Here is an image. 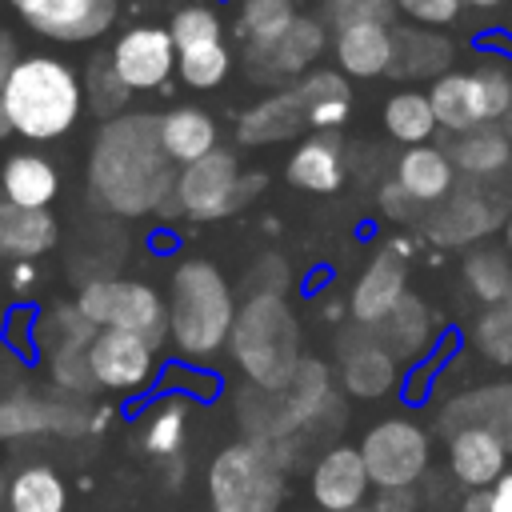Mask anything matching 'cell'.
<instances>
[{
	"mask_svg": "<svg viewBox=\"0 0 512 512\" xmlns=\"http://www.w3.org/2000/svg\"><path fill=\"white\" fill-rule=\"evenodd\" d=\"M176 164L160 144V112L128 108L104 120L88 148V192L100 212L120 220L156 216L176 192Z\"/></svg>",
	"mask_w": 512,
	"mask_h": 512,
	"instance_id": "obj_1",
	"label": "cell"
},
{
	"mask_svg": "<svg viewBox=\"0 0 512 512\" xmlns=\"http://www.w3.org/2000/svg\"><path fill=\"white\" fill-rule=\"evenodd\" d=\"M168 344L180 360L204 364L228 352L240 312L232 280L208 256H180L168 272Z\"/></svg>",
	"mask_w": 512,
	"mask_h": 512,
	"instance_id": "obj_2",
	"label": "cell"
},
{
	"mask_svg": "<svg viewBox=\"0 0 512 512\" xmlns=\"http://www.w3.org/2000/svg\"><path fill=\"white\" fill-rule=\"evenodd\" d=\"M0 108L8 116L12 136L28 144L64 140L88 112L84 76L64 56L24 52L0 84Z\"/></svg>",
	"mask_w": 512,
	"mask_h": 512,
	"instance_id": "obj_3",
	"label": "cell"
},
{
	"mask_svg": "<svg viewBox=\"0 0 512 512\" xmlns=\"http://www.w3.org/2000/svg\"><path fill=\"white\" fill-rule=\"evenodd\" d=\"M228 356L252 388L280 392L296 380L304 364V332L284 292H248L240 300Z\"/></svg>",
	"mask_w": 512,
	"mask_h": 512,
	"instance_id": "obj_4",
	"label": "cell"
},
{
	"mask_svg": "<svg viewBox=\"0 0 512 512\" xmlns=\"http://www.w3.org/2000/svg\"><path fill=\"white\" fill-rule=\"evenodd\" d=\"M204 488L212 512H280L288 496V456L264 440L240 436L212 456Z\"/></svg>",
	"mask_w": 512,
	"mask_h": 512,
	"instance_id": "obj_5",
	"label": "cell"
},
{
	"mask_svg": "<svg viewBox=\"0 0 512 512\" xmlns=\"http://www.w3.org/2000/svg\"><path fill=\"white\" fill-rule=\"evenodd\" d=\"M428 100L440 132L460 136L484 124H504L512 104V72L504 60H480L472 68H448L428 84Z\"/></svg>",
	"mask_w": 512,
	"mask_h": 512,
	"instance_id": "obj_6",
	"label": "cell"
},
{
	"mask_svg": "<svg viewBox=\"0 0 512 512\" xmlns=\"http://www.w3.org/2000/svg\"><path fill=\"white\" fill-rule=\"evenodd\" d=\"M76 304L96 328L136 332L156 348L168 344V296L140 276H92L80 284Z\"/></svg>",
	"mask_w": 512,
	"mask_h": 512,
	"instance_id": "obj_7",
	"label": "cell"
},
{
	"mask_svg": "<svg viewBox=\"0 0 512 512\" xmlns=\"http://www.w3.org/2000/svg\"><path fill=\"white\" fill-rule=\"evenodd\" d=\"M260 188H264V172H244L232 148H216L212 156L176 172L172 200L180 204L184 220L212 224V220H224V216L240 212Z\"/></svg>",
	"mask_w": 512,
	"mask_h": 512,
	"instance_id": "obj_8",
	"label": "cell"
},
{
	"mask_svg": "<svg viewBox=\"0 0 512 512\" xmlns=\"http://www.w3.org/2000/svg\"><path fill=\"white\" fill-rule=\"evenodd\" d=\"M360 456L376 492L416 488L432 464V432L412 416H384L360 436Z\"/></svg>",
	"mask_w": 512,
	"mask_h": 512,
	"instance_id": "obj_9",
	"label": "cell"
},
{
	"mask_svg": "<svg viewBox=\"0 0 512 512\" xmlns=\"http://www.w3.org/2000/svg\"><path fill=\"white\" fill-rule=\"evenodd\" d=\"M508 220V196L496 184H468L460 180L436 208L424 212L420 228L436 248H476Z\"/></svg>",
	"mask_w": 512,
	"mask_h": 512,
	"instance_id": "obj_10",
	"label": "cell"
},
{
	"mask_svg": "<svg viewBox=\"0 0 512 512\" xmlns=\"http://www.w3.org/2000/svg\"><path fill=\"white\" fill-rule=\"evenodd\" d=\"M332 52V32L316 12H300L288 32H280L268 44H248L244 48V72L260 88H288L312 68H320V56Z\"/></svg>",
	"mask_w": 512,
	"mask_h": 512,
	"instance_id": "obj_11",
	"label": "cell"
},
{
	"mask_svg": "<svg viewBox=\"0 0 512 512\" xmlns=\"http://www.w3.org/2000/svg\"><path fill=\"white\" fill-rule=\"evenodd\" d=\"M88 364L96 392H112V396H144L164 376L160 348L120 328H96L88 344Z\"/></svg>",
	"mask_w": 512,
	"mask_h": 512,
	"instance_id": "obj_12",
	"label": "cell"
},
{
	"mask_svg": "<svg viewBox=\"0 0 512 512\" xmlns=\"http://www.w3.org/2000/svg\"><path fill=\"white\" fill-rule=\"evenodd\" d=\"M32 436H60L80 440L92 436V404L76 396H36V392H12L0 396V444L8 440H32Z\"/></svg>",
	"mask_w": 512,
	"mask_h": 512,
	"instance_id": "obj_13",
	"label": "cell"
},
{
	"mask_svg": "<svg viewBox=\"0 0 512 512\" xmlns=\"http://www.w3.org/2000/svg\"><path fill=\"white\" fill-rule=\"evenodd\" d=\"M176 56L180 52L168 24H128L108 44V64L132 96L160 92L176 76Z\"/></svg>",
	"mask_w": 512,
	"mask_h": 512,
	"instance_id": "obj_14",
	"label": "cell"
},
{
	"mask_svg": "<svg viewBox=\"0 0 512 512\" xmlns=\"http://www.w3.org/2000/svg\"><path fill=\"white\" fill-rule=\"evenodd\" d=\"M404 364L376 340L372 328H356L340 336V360H336V380L340 392L352 400H384L400 384Z\"/></svg>",
	"mask_w": 512,
	"mask_h": 512,
	"instance_id": "obj_15",
	"label": "cell"
},
{
	"mask_svg": "<svg viewBox=\"0 0 512 512\" xmlns=\"http://www.w3.org/2000/svg\"><path fill=\"white\" fill-rule=\"evenodd\" d=\"M368 492H372V476H368L356 444H332L308 468V500L316 504V512L368 508V500H372Z\"/></svg>",
	"mask_w": 512,
	"mask_h": 512,
	"instance_id": "obj_16",
	"label": "cell"
},
{
	"mask_svg": "<svg viewBox=\"0 0 512 512\" xmlns=\"http://www.w3.org/2000/svg\"><path fill=\"white\" fill-rule=\"evenodd\" d=\"M404 296H408V256H400L392 244H384L368 256V264L352 280L344 312L356 328H376L380 320L392 316V308Z\"/></svg>",
	"mask_w": 512,
	"mask_h": 512,
	"instance_id": "obj_17",
	"label": "cell"
},
{
	"mask_svg": "<svg viewBox=\"0 0 512 512\" xmlns=\"http://www.w3.org/2000/svg\"><path fill=\"white\" fill-rule=\"evenodd\" d=\"M120 0H40L20 20L52 44H96L116 28Z\"/></svg>",
	"mask_w": 512,
	"mask_h": 512,
	"instance_id": "obj_18",
	"label": "cell"
},
{
	"mask_svg": "<svg viewBox=\"0 0 512 512\" xmlns=\"http://www.w3.org/2000/svg\"><path fill=\"white\" fill-rule=\"evenodd\" d=\"M508 460H512V448L480 424H460V428L444 432V464H448V476L464 492L492 488L512 468Z\"/></svg>",
	"mask_w": 512,
	"mask_h": 512,
	"instance_id": "obj_19",
	"label": "cell"
},
{
	"mask_svg": "<svg viewBox=\"0 0 512 512\" xmlns=\"http://www.w3.org/2000/svg\"><path fill=\"white\" fill-rule=\"evenodd\" d=\"M304 128H308V100L300 84H288V88H272L264 100H256L236 116V144L268 148V144L296 140Z\"/></svg>",
	"mask_w": 512,
	"mask_h": 512,
	"instance_id": "obj_20",
	"label": "cell"
},
{
	"mask_svg": "<svg viewBox=\"0 0 512 512\" xmlns=\"http://www.w3.org/2000/svg\"><path fill=\"white\" fill-rule=\"evenodd\" d=\"M332 60L348 80L392 76L396 64V24H356L332 32Z\"/></svg>",
	"mask_w": 512,
	"mask_h": 512,
	"instance_id": "obj_21",
	"label": "cell"
},
{
	"mask_svg": "<svg viewBox=\"0 0 512 512\" xmlns=\"http://www.w3.org/2000/svg\"><path fill=\"white\" fill-rule=\"evenodd\" d=\"M448 156L456 176L468 184H496L512 172V132L504 124H484L460 136H448Z\"/></svg>",
	"mask_w": 512,
	"mask_h": 512,
	"instance_id": "obj_22",
	"label": "cell"
},
{
	"mask_svg": "<svg viewBox=\"0 0 512 512\" xmlns=\"http://www.w3.org/2000/svg\"><path fill=\"white\" fill-rule=\"evenodd\" d=\"M392 180L408 192V200H412L420 212L436 208V204L460 184L456 164H452L448 148H440V144H416V148H404V152L396 156Z\"/></svg>",
	"mask_w": 512,
	"mask_h": 512,
	"instance_id": "obj_23",
	"label": "cell"
},
{
	"mask_svg": "<svg viewBox=\"0 0 512 512\" xmlns=\"http://www.w3.org/2000/svg\"><path fill=\"white\" fill-rule=\"evenodd\" d=\"M284 176L292 188L300 192H312V196H332L344 188V176H348V164H344V144L336 132H312L304 136L288 164H284Z\"/></svg>",
	"mask_w": 512,
	"mask_h": 512,
	"instance_id": "obj_24",
	"label": "cell"
},
{
	"mask_svg": "<svg viewBox=\"0 0 512 512\" xmlns=\"http://www.w3.org/2000/svg\"><path fill=\"white\" fill-rule=\"evenodd\" d=\"M460 424H480L488 432H496L508 448H512V380H488L476 384L460 396H452L440 412H436V428L452 432Z\"/></svg>",
	"mask_w": 512,
	"mask_h": 512,
	"instance_id": "obj_25",
	"label": "cell"
},
{
	"mask_svg": "<svg viewBox=\"0 0 512 512\" xmlns=\"http://www.w3.org/2000/svg\"><path fill=\"white\" fill-rule=\"evenodd\" d=\"M160 144L176 168H188L220 148V124L200 104H172L160 112Z\"/></svg>",
	"mask_w": 512,
	"mask_h": 512,
	"instance_id": "obj_26",
	"label": "cell"
},
{
	"mask_svg": "<svg viewBox=\"0 0 512 512\" xmlns=\"http://www.w3.org/2000/svg\"><path fill=\"white\" fill-rule=\"evenodd\" d=\"M56 196H60V168L44 152L20 148L0 160V200L20 208H52Z\"/></svg>",
	"mask_w": 512,
	"mask_h": 512,
	"instance_id": "obj_27",
	"label": "cell"
},
{
	"mask_svg": "<svg viewBox=\"0 0 512 512\" xmlns=\"http://www.w3.org/2000/svg\"><path fill=\"white\" fill-rule=\"evenodd\" d=\"M372 332H376V340H380L400 364H416V360H424V356L432 352V344H436V312L428 308L424 296L408 292V296L392 308V316L380 320Z\"/></svg>",
	"mask_w": 512,
	"mask_h": 512,
	"instance_id": "obj_28",
	"label": "cell"
},
{
	"mask_svg": "<svg viewBox=\"0 0 512 512\" xmlns=\"http://www.w3.org/2000/svg\"><path fill=\"white\" fill-rule=\"evenodd\" d=\"M60 244V220L52 208H20L0 200V260H40Z\"/></svg>",
	"mask_w": 512,
	"mask_h": 512,
	"instance_id": "obj_29",
	"label": "cell"
},
{
	"mask_svg": "<svg viewBox=\"0 0 512 512\" xmlns=\"http://www.w3.org/2000/svg\"><path fill=\"white\" fill-rule=\"evenodd\" d=\"M460 284L480 308H504L512 300V256L500 240H484L464 252Z\"/></svg>",
	"mask_w": 512,
	"mask_h": 512,
	"instance_id": "obj_30",
	"label": "cell"
},
{
	"mask_svg": "<svg viewBox=\"0 0 512 512\" xmlns=\"http://www.w3.org/2000/svg\"><path fill=\"white\" fill-rule=\"evenodd\" d=\"M452 68V40L436 28L396 24V64L392 80H436Z\"/></svg>",
	"mask_w": 512,
	"mask_h": 512,
	"instance_id": "obj_31",
	"label": "cell"
},
{
	"mask_svg": "<svg viewBox=\"0 0 512 512\" xmlns=\"http://www.w3.org/2000/svg\"><path fill=\"white\" fill-rule=\"evenodd\" d=\"M308 100V128L312 132H336L352 116V84L340 68H312L296 80Z\"/></svg>",
	"mask_w": 512,
	"mask_h": 512,
	"instance_id": "obj_32",
	"label": "cell"
},
{
	"mask_svg": "<svg viewBox=\"0 0 512 512\" xmlns=\"http://www.w3.org/2000/svg\"><path fill=\"white\" fill-rule=\"evenodd\" d=\"M68 480L44 464L28 460L8 476V508L4 512H68Z\"/></svg>",
	"mask_w": 512,
	"mask_h": 512,
	"instance_id": "obj_33",
	"label": "cell"
},
{
	"mask_svg": "<svg viewBox=\"0 0 512 512\" xmlns=\"http://www.w3.org/2000/svg\"><path fill=\"white\" fill-rule=\"evenodd\" d=\"M96 336V324L80 312L76 300H52L36 316V356H60V352H88Z\"/></svg>",
	"mask_w": 512,
	"mask_h": 512,
	"instance_id": "obj_34",
	"label": "cell"
},
{
	"mask_svg": "<svg viewBox=\"0 0 512 512\" xmlns=\"http://www.w3.org/2000/svg\"><path fill=\"white\" fill-rule=\"evenodd\" d=\"M380 120H384L388 140H396V144H404V148L432 144V136L440 132L436 112H432V100H428L424 88H396V92L384 100Z\"/></svg>",
	"mask_w": 512,
	"mask_h": 512,
	"instance_id": "obj_35",
	"label": "cell"
},
{
	"mask_svg": "<svg viewBox=\"0 0 512 512\" xmlns=\"http://www.w3.org/2000/svg\"><path fill=\"white\" fill-rule=\"evenodd\" d=\"M188 404H192V396L168 392V396H160L144 412V420H140V448L152 460H172L184 448V436H188Z\"/></svg>",
	"mask_w": 512,
	"mask_h": 512,
	"instance_id": "obj_36",
	"label": "cell"
},
{
	"mask_svg": "<svg viewBox=\"0 0 512 512\" xmlns=\"http://www.w3.org/2000/svg\"><path fill=\"white\" fill-rule=\"evenodd\" d=\"M236 68V52L228 40H208V44H192L180 48L176 56V80L192 92H212L220 88Z\"/></svg>",
	"mask_w": 512,
	"mask_h": 512,
	"instance_id": "obj_37",
	"label": "cell"
},
{
	"mask_svg": "<svg viewBox=\"0 0 512 512\" xmlns=\"http://www.w3.org/2000/svg\"><path fill=\"white\" fill-rule=\"evenodd\" d=\"M296 4L292 0H240L236 4V36L240 44H268L280 32H288V24L296 20Z\"/></svg>",
	"mask_w": 512,
	"mask_h": 512,
	"instance_id": "obj_38",
	"label": "cell"
},
{
	"mask_svg": "<svg viewBox=\"0 0 512 512\" xmlns=\"http://www.w3.org/2000/svg\"><path fill=\"white\" fill-rule=\"evenodd\" d=\"M468 344L484 364L512 372V312H508V304L504 308H480L472 328H468Z\"/></svg>",
	"mask_w": 512,
	"mask_h": 512,
	"instance_id": "obj_39",
	"label": "cell"
},
{
	"mask_svg": "<svg viewBox=\"0 0 512 512\" xmlns=\"http://www.w3.org/2000/svg\"><path fill=\"white\" fill-rule=\"evenodd\" d=\"M84 100H88V112H92L100 124H104V120H116V116L128 112L132 92H128V88L120 84V76L112 72L108 52L88 60V72H84Z\"/></svg>",
	"mask_w": 512,
	"mask_h": 512,
	"instance_id": "obj_40",
	"label": "cell"
},
{
	"mask_svg": "<svg viewBox=\"0 0 512 512\" xmlns=\"http://www.w3.org/2000/svg\"><path fill=\"white\" fill-rule=\"evenodd\" d=\"M316 16L328 24V32H344L356 24H396V4L392 0H320Z\"/></svg>",
	"mask_w": 512,
	"mask_h": 512,
	"instance_id": "obj_41",
	"label": "cell"
},
{
	"mask_svg": "<svg viewBox=\"0 0 512 512\" xmlns=\"http://www.w3.org/2000/svg\"><path fill=\"white\" fill-rule=\"evenodd\" d=\"M168 32H172V40H176V52H180V48H192V44L224 40V16H220L212 4H184V8L172 12Z\"/></svg>",
	"mask_w": 512,
	"mask_h": 512,
	"instance_id": "obj_42",
	"label": "cell"
},
{
	"mask_svg": "<svg viewBox=\"0 0 512 512\" xmlns=\"http://www.w3.org/2000/svg\"><path fill=\"white\" fill-rule=\"evenodd\" d=\"M48 368V380L60 396H76V400H88L96 392V380H92V364H88V352H60V356H48L44 360Z\"/></svg>",
	"mask_w": 512,
	"mask_h": 512,
	"instance_id": "obj_43",
	"label": "cell"
},
{
	"mask_svg": "<svg viewBox=\"0 0 512 512\" xmlns=\"http://www.w3.org/2000/svg\"><path fill=\"white\" fill-rule=\"evenodd\" d=\"M396 4V12L408 20V24H416V28H436V32H444V28H452V24H460V16H464V0H392Z\"/></svg>",
	"mask_w": 512,
	"mask_h": 512,
	"instance_id": "obj_44",
	"label": "cell"
},
{
	"mask_svg": "<svg viewBox=\"0 0 512 512\" xmlns=\"http://www.w3.org/2000/svg\"><path fill=\"white\" fill-rule=\"evenodd\" d=\"M36 304H16L8 316H4V340L16 356L32 360L36 356Z\"/></svg>",
	"mask_w": 512,
	"mask_h": 512,
	"instance_id": "obj_45",
	"label": "cell"
},
{
	"mask_svg": "<svg viewBox=\"0 0 512 512\" xmlns=\"http://www.w3.org/2000/svg\"><path fill=\"white\" fill-rule=\"evenodd\" d=\"M376 208H380V216L392 220V224H416V220H424V212L408 200V192H404L392 176L376 188Z\"/></svg>",
	"mask_w": 512,
	"mask_h": 512,
	"instance_id": "obj_46",
	"label": "cell"
},
{
	"mask_svg": "<svg viewBox=\"0 0 512 512\" xmlns=\"http://www.w3.org/2000/svg\"><path fill=\"white\" fill-rule=\"evenodd\" d=\"M460 512H512V468L484 492H468Z\"/></svg>",
	"mask_w": 512,
	"mask_h": 512,
	"instance_id": "obj_47",
	"label": "cell"
},
{
	"mask_svg": "<svg viewBox=\"0 0 512 512\" xmlns=\"http://www.w3.org/2000/svg\"><path fill=\"white\" fill-rule=\"evenodd\" d=\"M252 268H256V272H264V280H260V284H252V292H284V284H288V264H284L276 252H264Z\"/></svg>",
	"mask_w": 512,
	"mask_h": 512,
	"instance_id": "obj_48",
	"label": "cell"
},
{
	"mask_svg": "<svg viewBox=\"0 0 512 512\" xmlns=\"http://www.w3.org/2000/svg\"><path fill=\"white\" fill-rule=\"evenodd\" d=\"M372 508H376V512H416V492H412V488H400V492H380Z\"/></svg>",
	"mask_w": 512,
	"mask_h": 512,
	"instance_id": "obj_49",
	"label": "cell"
},
{
	"mask_svg": "<svg viewBox=\"0 0 512 512\" xmlns=\"http://www.w3.org/2000/svg\"><path fill=\"white\" fill-rule=\"evenodd\" d=\"M20 56H24V52L16 48V36H12L8 28H0V84L8 80V72H12V64H16Z\"/></svg>",
	"mask_w": 512,
	"mask_h": 512,
	"instance_id": "obj_50",
	"label": "cell"
},
{
	"mask_svg": "<svg viewBox=\"0 0 512 512\" xmlns=\"http://www.w3.org/2000/svg\"><path fill=\"white\" fill-rule=\"evenodd\" d=\"M112 420H116V408H112V404H92V436L108 432Z\"/></svg>",
	"mask_w": 512,
	"mask_h": 512,
	"instance_id": "obj_51",
	"label": "cell"
},
{
	"mask_svg": "<svg viewBox=\"0 0 512 512\" xmlns=\"http://www.w3.org/2000/svg\"><path fill=\"white\" fill-rule=\"evenodd\" d=\"M28 284H36V268H32V260H20V264L12 268V288L24 292Z\"/></svg>",
	"mask_w": 512,
	"mask_h": 512,
	"instance_id": "obj_52",
	"label": "cell"
},
{
	"mask_svg": "<svg viewBox=\"0 0 512 512\" xmlns=\"http://www.w3.org/2000/svg\"><path fill=\"white\" fill-rule=\"evenodd\" d=\"M464 4H468V8H476V12H496L504 0H464Z\"/></svg>",
	"mask_w": 512,
	"mask_h": 512,
	"instance_id": "obj_53",
	"label": "cell"
},
{
	"mask_svg": "<svg viewBox=\"0 0 512 512\" xmlns=\"http://www.w3.org/2000/svg\"><path fill=\"white\" fill-rule=\"evenodd\" d=\"M500 244H504L508 256H512V212H508V220H504V228H500Z\"/></svg>",
	"mask_w": 512,
	"mask_h": 512,
	"instance_id": "obj_54",
	"label": "cell"
},
{
	"mask_svg": "<svg viewBox=\"0 0 512 512\" xmlns=\"http://www.w3.org/2000/svg\"><path fill=\"white\" fill-rule=\"evenodd\" d=\"M8 4H12V8H16V16H24V12H28V8H36V4H40V0H8Z\"/></svg>",
	"mask_w": 512,
	"mask_h": 512,
	"instance_id": "obj_55",
	"label": "cell"
},
{
	"mask_svg": "<svg viewBox=\"0 0 512 512\" xmlns=\"http://www.w3.org/2000/svg\"><path fill=\"white\" fill-rule=\"evenodd\" d=\"M0 508H8V476L0 472Z\"/></svg>",
	"mask_w": 512,
	"mask_h": 512,
	"instance_id": "obj_56",
	"label": "cell"
},
{
	"mask_svg": "<svg viewBox=\"0 0 512 512\" xmlns=\"http://www.w3.org/2000/svg\"><path fill=\"white\" fill-rule=\"evenodd\" d=\"M4 136H12V128H8V116H4V108H0V140Z\"/></svg>",
	"mask_w": 512,
	"mask_h": 512,
	"instance_id": "obj_57",
	"label": "cell"
},
{
	"mask_svg": "<svg viewBox=\"0 0 512 512\" xmlns=\"http://www.w3.org/2000/svg\"><path fill=\"white\" fill-rule=\"evenodd\" d=\"M504 128L512 132V104H508V116H504Z\"/></svg>",
	"mask_w": 512,
	"mask_h": 512,
	"instance_id": "obj_58",
	"label": "cell"
},
{
	"mask_svg": "<svg viewBox=\"0 0 512 512\" xmlns=\"http://www.w3.org/2000/svg\"><path fill=\"white\" fill-rule=\"evenodd\" d=\"M356 512H376V508H372V504H368V508H356Z\"/></svg>",
	"mask_w": 512,
	"mask_h": 512,
	"instance_id": "obj_59",
	"label": "cell"
},
{
	"mask_svg": "<svg viewBox=\"0 0 512 512\" xmlns=\"http://www.w3.org/2000/svg\"><path fill=\"white\" fill-rule=\"evenodd\" d=\"M508 312H512V300H508Z\"/></svg>",
	"mask_w": 512,
	"mask_h": 512,
	"instance_id": "obj_60",
	"label": "cell"
}]
</instances>
